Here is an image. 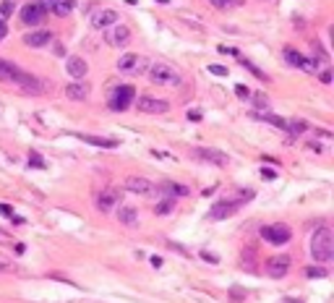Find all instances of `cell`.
I'll use <instances>...</instances> for the list:
<instances>
[{
    "label": "cell",
    "mask_w": 334,
    "mask_h": 303,
    "mask_svg": "<svg viewBox=\"0 0 334 303\" xmlns=\"http://www.w3.org/2000/svg\"><path fill=\"white\" fill-rule=\"evenodd\" d=\"M308 248H311V256H313L316 264H329L334 259V235H331V230L326 225H321V227L313 230Z\"/></svg>",
    "instance_id": "cell-1"
},
{
    "label": "cell",
    "mask_w": 334,
    "mask_h": 303,
    "mask_svg": "<svg viewBox=\"0 0 334 303\" xmlns=\"http://www.w3.org/2000/svg\"><path fill=\"white\" fill-rule=\"evenodd\" d=\"M149 79L154 81L157 86H180L183 84V76L180 71L170 63H149Z\"/></svg>",
    "instance_id": "cell-2"
},
{
    "label": "cell",
    "mask_w": 334,
    "mask_h": 303,
    "mask_svg": "<svg viewBox=\"0 0 334 303\" xmlns=\"http://www.w3.org/2000/svg\"><path fill=\"white\" fill-rule=\"evenodd\" d=\"M146 68H149V60L139 53H126L118 60V71L123 76H144Z\"/></svg>",
    "instance_id": "cell-3"
},
{
    "label": "cell",
    "mask_w": 334,
    "mask_h": 303,
    "mask_svg": "<svg viewBox=\"0 0 334 303\" xmlns=\"http://www.w3.org/2000/svg\"><path fill=\"white\" fill-rule=\"evenodd\" d=\"M136 99V86L131 84H120L113 86V94H110V110L113 113H123L131 108V102Z\"/></svg>",
    "instance_id": "cell-4"
},
{
    "label": "cell",
    "mask_w": 334,
    "mask_h": 303,
    "mask_svg": "<svg viewBox=\"0 0 334 303\" xmlns=\"http://www.w3.org/2000/svg\"><path fill=\"white\" fill-rule=\"evenodd\" d=\"M261 238L271 246H285L293 240V230L287 225H264L261 227Z\"/></svg>",
    "instance_id": "cell-5"
},
{
    "label": "cell",
    "mask_w": 334,
    "mask_h": 303,
    "mask_svg": "<svg viewBox=\"0 0 334 303\" xmlns=\"http://www.w3.org/2000/svg\"><path fill=\"white\" fill-rule=\"evenodd\" d=\"M102 32H104V42H107L110 44V47H126V44L131 42V29L126 26V24H110L107 29H102Z\"/></svg>",
    "instance_id": "cell-6"
},
{
    "label": "cell",
    "mask_w": 334,
    "mask_h": 303,
    "mask_svg": "<svg viewBox=\"0 0 334 303\" xmlns=\"http://www.w3.org/2000/svg\"><path fill=\"white\" fill-rule=\"evenodd\" d=\"M126 191L128 193H136V196H157L159 193V188H157V183H151V180H146V178H139V175H131V178H126Z\"/></svg>",
    "instance_id": "cell-7"
},
{
    "label": "cell",
    "mask_w": 334,
    "mask_h": 303,
    "mask_svg": "<svg viewBox=\"0 0 334 303\" xmlns=\"http://www.w3.org/2000/svg\"><path fill=\"white\" fill-rule=\"evenodd\" d=\"M290 267H293L290 256H287V254H277V256H271V259L266 262V275L271 280H282V277H287Z\"/></svg>",
    "instance_id": "cell-8"
},
{
    "label": "cell",
    "mask_w": 334,
    "mask_h": 303,
    "mask_svg": "<svg viewBox=\"0 0 334 303\" xmlns=\"http://www.w3.org/2000/svg\"><path fill=\"white\" fill-rule=\"evenodd\" d=\"M44 16H47V8H44L42 3H26V6H21V24H26V26H42Z\"/></svg>",
    "instance_id": "cell-9"
},
{
    "label": "cell",
    "mask_w": 334,
    "mask_h": 303,
    "mask_svg": "<svg viewBox=\"0 0 334 303\" xmlns=\"http://www.w3.org/2000/svg\"><path fill=\"white\" fill-rule=\"evenodd\" d=\"M11 84H16L19 89H24V92H29V94H39V92H44V84L37 79V76H32V73H26V71H19L16 73V79H13Z\"/></svg>",
    "instance_id": "cell-10"
},
{
    "label": "cell",
    "mask_w": 334,
    "mask_h": 303,
    "mask_svg": "<svg viewBox=\"0 0 334 303\" xmlns=\"http://www.w3.org/2000/svg\"><path fill=\"white\" fill-rule=\"evenodd\" d=\"M94 207H97V212H102V215H110V212L118 207V191L104 188V191L94 193Z\"/></svg>",
    "instance_id": "cell-11"
},
{
    "label": "cell",
    "mask_w": 334,
    "mask_h": 303,
    "mask_svg": "<svg viewBox=\"0 0 334 303\" xmlns=\"http://www.w3.org/2000/svg\"><path fill=\"white\" fill-rule=\"evenodd\" d=\"M136 105H139V110L146 113V115H162V113L170 110V105L164 99H157V97H141Z\"/></svg>",
    "instance_id": "cell-12"
},
{
    "label": "cell",
    "mask_w": 334,
    "mask_h": 303,
    "mask_svg": "<svg viewBox=\"0 0 334 303\" xmlns=\"http://www.w3.org/2000/svg\"><path fill=\"white\" fill-rule=\"evenodd\" d=\"M193 155L199 157V160H204V162H209V165H219V168H225V165H230V157L225 155V152H217V149H193Z\"/></svg>",
    "instance_id": "cell-13"
},
{
    "label": "cell",
    "mask_w": 334,
    "mask_h": 303,
    "mask_svg": "<svg viewBox=\"0 0 334 303\" xmlns=\"http://www.w3.org/2000/svg\"><path fill=\"white\" fill-rule=\"evenodd\" d=\"M115 21H118V11H113V8H99V11L92 13V26L94 29H107Z\"/></svg>",
    "instance_id": "cell-14"
},
{
    "label": "cell",
    "mask_w": 334,
    "mask_h": 303,
    "mask_svg": "<svg viewBox=\"0 0 334 303\" xmlns=\"http://www.w3.org/2000/svg\"><path fill=\"white\" fill-rule=\"evenodd\" d=\"M240 204H243V201H217L214 207L209 209V217H211V220H225V217H230L233 212H238Z\"/></svg>",
    "instance_id": "cell-15"
},
{
    "label": "cell",
    "mask_w": 334,
    "mask_h": 303,
    "mask_svg": "<svg viewBox=\"0 0 334 303\" xmlns=\"http://www.w3.org/2000/svg\"><path fill=\"white\" fill-rule=\"evenodd\" d=\"M52 42V34L47 32V29H37V32H29L24 37V44L26 47H44V44Z\"/></svg>",
    "instance_id": "cell-16"
},
{
    "label": "cell",
    "mask_w": 334,
    "mask_h": 303,
    "mask_svg": "<svg viewBox=\"0 0 334 303\" xmlns=\"http://www.w3.org/2000/svg\"><path fill=\"white\" fill-rule=\"evenodd\" d=\"M66 97L68 99H73V102H84L86 97H89V84L86 81H73V84H68L66 86Z\"/></svg>",
    "instance_id": "cell-17"
},
{
    "label": "cell",
    "mask_w": 334,
    "mask_h": 303,
    "mask_svg": "<svg viewBox=\"0 0 334 303\" xmlns=\"http://www.w3.org/2000/svg\"><path fill=\"white\" fill-rule=\"evenodd\" d=\"M73 79H84L86 76V71H89V66H86V60L84 58H79V55H73V58H68V68H66Z\"/></svg>",
    "instance_id": "cell-18"
},
{
    "label": "cell",
    "mask_w": 334,
    "mask_h": 303,
    "mask_svg": "<svg viewBox=\"0 0 334 303\" xmlns=\"http://www.w3.org/2000/svg\"><path fill=\"white\" fill-rule=\"evenodd\" d=\"M19 71H21V68H19L16 63H11V60H3V58H0V81L11 84L13 79H16Z\"/></svg>",
    "instance_id": "cell-19"
},
{
    "label": "cell",
    "mask_w": 334,
    "mask_h": 303,
    "mask_svg": "<svg viewBox=\"0 0 334 303\" xmlns=\"http://www.w3.org/2000/svg\"><path fill=\"white\" fill-rule=\"evenodd\" d=\"M79 139L84 144H92V146H99V149H115L118 146V139H99V136H84V133H79Z\"/></svg>",
    "instance_id": "cell-20"
},
{
    "label": "cell",
    "mask_w": 334,
    "mask_h": 303,
    "mask_svg": "<svg viewBox=\"0 0 334 303\" xmlns=\"http://www.w3.org/2000/svg\"><path fill=\"white\" fill-rule=\"evenodd\" d=\"M159 191H164V193H170V196H188L191 191L186 188V186H180V183H173V180H164L162 186H157Z\"/></svg>",
    "instance_id": "cell-21"
},
{
    "label": "cell",
    "mask_w": 334,
    "mask_h": 303,
    "mask_svg": "<svg viewBox=\"0 0 334 303\" xmlns=\"http://www.w3.org/2000/svg\"><path fill=\"white\" fill-rule=\"evenodd\" d=\"M16 6H19V0H0V24H6L13 16Z\"/></svg>",
    "instance_id": "cell-22"
},
{
    "label": "cell",
    "mask_w": 334,
    "mask_h": 303,
    "mask_svg": "<svg viewBox=\"0 0 334 303\" xmlns=\"http://www.w3.org/2000/svg\"><path fill=\"white\" fill-rule=\"evenodd\" d=\"M118 220L123 225H136V209L133 207H118Z\"/></svg>",
    "instance_id": "cell-23"
},
{
    "label": "cell",
    "mask_w": 334,
    "mask_h": 303,
    "mask_svg": "<svg viewBox=\"0 0 334 303\" xmlns=\"http://www.w3.org/2000/svg\"><path fill=\"white\" fill-rule=\"evenodd\" d=\"M285 131L290 133V136H300L303 131H308V126L303 123V120H287V126H285Z\"/></svg>",
    "instance_id": "cell-24"
},
{
    "label": "cell",
    "mask_w": 334,
    "mask_h": 303,
    "mask_svg": "<svg viewBox=\"0 0 334 303\" xmlns=\"http://www.w3.org/2000/svg\"><path fill=\"white\" fill-rule=\"evenodd\" d=\"M73 0H60V3L58 6H52V13H55V16H68V13L73 11Z\"/></svg>",
    "instance_id": "cell-25"
},
{
    "label": "cell",
    "mask_w": 334,
    "mask_h": 303,
    "mask_svg": "<svg viewBox=\"0 0 334 303\" xmlns=\"http://www.w3.org/2000/svg\"><path fill=\"white\" fill-rule=\"evenodd\" d=\"M282 55H285V60H287L290 66L300 68V63H303V55H300V53H295V50H290V47H285V50H282Z\"/></svg>",
    "instance_id": "cell-26"
},
{
    "label": "cell",
    "mask_w": 334,
    "mask_h": 303,
    "mask_svg": "<svg viewBox=\"0 0 334 303\" xmlns=\"http://www.w3.org/2000/svg\"><path fill=\"white\" fill-rule=\"evenodd\" d=\"M0 272H8V275H13V272H19V267L13 264L8 256H0Z\"/></svg>",
    "instance_id": "cell-27"
},
{
    "label": "cell",
    "mask_w": 334,
    "mask_h": 303,
    "mask_svg": "<svg viewBox=\"0 0 334 303\" xmlns=\"http://www.w3.org/2000/svg\"><path fill=\"white\" fill-rule=\"evenodd\" d=\"M173 212V201L170 199H164V201H159L157 204V209H154V215H159V217H164V215H170Z\"/></svg>",
    "instance_id": "cell-28"
},
{
    "label": "cell",
    "mask_w": 334,
    "mask_h": 303,
    "mask_svg": "<svg viewBox=\"0 0 334 303\" xmlns=\"http://www.w3.org/2000/svg\"><path fill=\"white\" fill-rule=\"evenodd\" d=\"M211 3H214V8L225 11V8H235V6H240V0H211Z\"/></svg>",
    "instance_id": "cell-29"
},
{
    "label": "cell",
    "mask_w": 334,
    "mask_h": 303,
    "mask_svg": "<svg viewBox=\"0 0 334 303\" xmlns=\"http://www.w3.org/2000/svg\"><path fill=\"white\" fill-rule=\"evenodd\" d=\"M306 277L318 280V277H326V272H324V269H318V267H308V269H306Z\"/></svg>",
    "instance_id": "cell-30"
},
{
    "label": "cell",
    "mask_w": 334,
    "mask_h": 303,
    "mask_svg": "<svg viewBox=\"0 0 334 303\" xmlns=\"http://www.w3.org/2000/svg\"><path fill=\"white\" fill-rule=\"evenodd\" d=\"M235 94H238L240 99H251V92H248L246 84H238V86H235Z\"/></svg>",
    "instance_id": "cell-31"
},
{
    "label": "cell",
    "mask_w": 334,
    "mask_h": 303,
    "mask_svg": "<svg viewBox=\"0 0 334 303\" xmlns=\"http://www.w3.org/2000/svg\"><path fill=\"white\" fill-rule=\"evenodd\" d=\"M209 73H214V76H227L230 71H227L225 66H219V63H211V66H209Z\"/></svg>",
    "instance_id": "cell-32"
},
{
    "label": "cell",
    "mask_w": 334,
    "mask_h": 303,
    "mask_svg": "<svg viewBox=\"0 0 334 303\" xmlns=\"http://www.w3.org/2000/svg\"><path fill=\"white\" fill-rule=\"evenodd\" d=\"M29 165H32V168H44V160L32 152V155H29Z\"/></svg>",
    "instance_id": "cell-33"
},
{
    "label": "cell",
    "mask_w": 334,
    "mask_h": 303,
    "mask_svg": "<svg viewBox=\"0 0 334 303\" xmlns=\"http://www.w3.org/2000/svg\"><path fill=\"white\" fill-rule=\"evenodd\" d=\"M306 149H308V152H313V155H321V152H324V149H321V144H316V141H311Z\"/></svg>",
    "instance_id": "cell-34"
},
{
    "label": "cell",
    "mask_w": 334,
    "mask_h": 303,
    "mask_svg": "<svg viewBox=\"0 0 334 303\" xmlns=\"http://www.w3.org/2000/svg\"><path fill=\"white\" fill-rule=\"evenodd\" d=\"M0 215H3V217H13V209L8 204H0Z\"/></svg>",
    "instance_id": "cell-35"
},
{
    "label": "cell",
    "mask_w": 334,
    "mask_h": 303,
    "mask_svg": "<svg viewBox=\"0 0 334 303\" xmlns=\"http://www.w3.org/2000/svg\"><path fill=\"white\" fill-rule=\"evenodd\" d=\"M274 175H277V173H274V170H269V168H264V170H261V178H264V180H271Z\"/></svg>",
    "instance_id": "cell-36"
},
{
    "label": "cell",
    "mask_w": 334,
    "mask_h": 303,
    "mask_svg": "<svg viewBox=\"0 0 334 303\" xmlns=\"http://www.w3.org/2000/svg\"><path fill=\"white\" fill-rule=\"evenodd\" d=\"M39 3H42L44 8H52V6H58V3H60V0H39Z\"/></svg>",
    "instance_id": "cell-37"
},
{
    "label": "cell",
    "mask_w": 334,
    "mask_h": 303,
    "mask_svg": "<svg viewBox=\"0 0 334 303\" xmlns=\"http://www.w3.org/2000/svg\"><path fill=\"white\" fill-rule=\"evenodd\" d=\"M321 81H324V84L331 81V71H321Z\"/></svg>",
    "instance_id": "cell-38"
},
{
    "label": "cell",
    "mask_w": 334,
    "mask_h": 303,
    "mask_svg": "<svg viewBox=\"0 0 334 303\" xmlns=\"http://www.w3.org/2000/svg\"><path fill=\"white\" fill-rule=\"evenodd\" d=\"M6 34H8V26L0 24V39H6Z\"/></svg>",
    "instance_id": "cell-39"
},
{
    "label": "cell",
    "mask_w": 334,
    "mask_h": 303,
    "mask_svg": "<svg viewBox=\"0 0 334 303\" xmlns=\"http://www.w3.org/2000/svg\"><path fill=\"white\" fill-rule=\"evenodd\" d=\"M151 267H162V259H159V256H151Z\"/></svg>",
    "instance_id": "cell-40"
},
{
    "label": "cell",
    "mask_w": 334,
    "mask_h": 303,
    "mask_svg": "<svg viewBox=\"0 0 334 303\" xmlns=\"http://www.w3.org/2000/svg\"><path fill=\"white\" fill-rule=\"evenodd\" d=\"M6 238H8V233L3 230V227H0V240H6Z\"/></svg>",
    "instance_id": "cell-41"
},
{
    "label": "cell",
    "mask_w": 334,
    "mask_h": 303,
    "mask_svg": "<svg viewBox=\"0 0 334 303\" xmlns=\"http://www.w3.org/2000/svg\"><path fill=\"white\" fill-rule=\"evenodd\" d=\"M157 3H170V0H157Z\"/></svg>",
    "instance_id": "cell-42"
},
{
    "label": "cell",
    "mask_w": 334,
    "mask_h": 303,
    "mask_svg": "<svg viewBox=\"0 0 334 303\" xmlns=\"http://www.w3.org/2000/svg\"><path fill=\"white\" fill-rule=\"evenodd\" d=\"M287 303H298V300H287Z\"/></svg>",
    "instance_id": "cell-43"
}]
</instances>
